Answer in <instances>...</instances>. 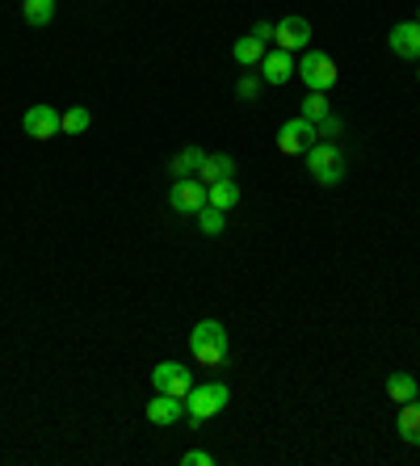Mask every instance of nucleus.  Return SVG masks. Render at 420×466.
<instances>
[{
    "label": "nucleus",
    "mask_w": 420,
    "mask_h": 466,
    "mask_svg": "<svg viewBox=\"0 0 420 466\" xmlns=\"http://www.w3.org/2000/svg\"><path fill=\"white\" fill-rule=\"evenodd\" d=\"M227 349H231V341H227V328L219 324V319H202V324H194V332H189V353H194L197 366H206V370L223 366Z\"/></svg>",
    "instance_id": "nucleus-1"
},
{
    "label": "nucleus",
    "mask_w": 420,
    "mask_h": 466,
    "mask_svg": "<svg viewBox=\"0 0 420 466\" xmlns=\"http://www.w3.org/2000/svg\"><path fill=\"white\" fill-rule=\"evenodd\" d=\"M231 403V391H227V383H194V391L185 395V425L189 428H202L206 420H214L219 411Z\"/></svg>",
    "instance_id": "nucleus-2"
},
{
    "label": "nucleus",
    "mask_w": 420,
    "mask_h": 466,
    "mask_svg": "<svg viewBox=\"0 0 420 466\" xmlns=\"http://www.w3.org/2000/svg\"><path fill=\"white\" fill-rule=\"evenodd\" d=\"M303 160H307V173L315 185H336V181H345V151L336 148V143H328V139H315Z\"/></svg>",
    "instance_id": "nucleus-3"
},
{
    "label": "nucleus",
    "mask_w": 420,
    "mask_h": 466,
    "mask_svg": "<svg viewBox=\"0 0 420 466\" xmlns=\"http://www.w3.org/2000/svg\"><path fill=\"white\" fill-rule=\"evenodd\" d=\"M298 80L307 84V89H320V93H328L336 80H340V72H336V59L323 55V51H303V59H298Z\"/></svg>",
    "instance_id": "nucleus-4"
},
{
    "label": "nucleus",
    "mask_w": 420,
    "mask_h": 466,
    "mask_svg": "<svg viewBox=\"0 0 420 466\" xmlns=\"http://www.w3.org/2000/svg\"><path fill=\"white\" fill-rule=\"evenodd\" d=\"M152 386L155 391H164L172 399H185L194 391V370H185L181 361H160L152 370Z\"/></svg>",
    "instance_id": "nucleus-5"
},
{
    "label": "nucleus",
    "mask_w": 420,
    "mask_h": 466,
    "mask_svg": "<svg viewBox=\"0 0 420 466\" xmlns=\"http://www.w3.org/2000/svg\"><path fill=\"white\" fill-rule=\"evenodd\" d=\"M320 139V131H315V123H307V118H290V123H281L278 131V151L281 156H307V148Z\"/></svg>",
    "instance_id": "nucleus-6"
},
{
    "label": "nucleus",
    "mask_w": 420,
    "mask_h": 466,
    "mask_svg": "<svg viewBox=\"0 0 420 466\" xmlns=\"http://www.w3.org/2000/svg\"><path fill=\"white\" fill-rule=\"evenodd\" d=\"M168 202H172V210H177V215H197V210L210 202V190L197 177H177V181H172Z\"/></svg>",
    "instance_id": "nucleus-7"
},
{
    "label": "nucleus",
    "mask_w": 420,
    "mask_h": 466,
    "mask_svg": "<svg viewBox=\"0 0 420 466\" xmlns=\"http://www.w3.org/2000/svg\"><path fill=\"white\" fill-rule=\"evenodd\" d=\"M21 131H26L29 139H42V143H46V139H55V135H63V126H59V110H55V106H46V101H42V106H29V110L21 114Z\"/></svg>",
    "instance_id": "nucleus-8"
},
{
    "label": "nucleus",
    "mask_w": 420,
    "mask_h": 466,
    "mask_svg": "<svg viewBox=\"0 0 420 466\" xmlns=\"http://www.w3.org/2000/svg\"><path fill=\"white\" fill-rule=\"evenodd\" d=\"M273 42H278L281 51H290V55H294V51H307V47H311V21H307V17H298V13L281 17Z\"/></svg>",
    "instance_id": "nucleus-9"
},
{
    "label": "nucleus",
    "mask_w": 420,
    "mask_h": 466,
    "mask_svg": "<svg viewBox=\"0 0 420 466\" xmlns=\"http://www.w3.org/2000/svg\"><path fill=\"white\" fill-rule=\"evenodd\" d=\"M298 76V59L290 55V51H265V59H261V80L265 84H286V80H294Z\"/></svg>",
    "instance_id": "nucleus-10"
},
{
    "label": "nucleus",
    "mask_w": 420,
    "mask_h": 466,
    "mask_svg": "<svg viewBox=\"0 0 420 466\" xmlns=\"http://www.w3.org/2000/svg\"><path fill=\"white\" fill-rule=\"evenodd\" d=\"M387 47H391L399 59H416L420 64V21H399V26H391V34H387Z\"/></svg>",
    "instance_id": "nucleus-11"
},
{
    "label": "nucleus",
    "mask_w": 420,
    "mask_h": 466,
    "mask_svg": "<svg viewBox=\"0 0 420 466\" xmlns=\"http://www.w3.org/2000/svg\"><path fill=\"white\" fill-rule=\"evenodd\" d=\"M143 416L152 420V425H177V420H185V399H172V395H164V391H155L152 395V403L143 408Z\"/></svg>",
    "instance_id": "nucleus-12"
},
{
    "label": "nucleus",
    "mask_w": 420,
    "mask_h": 466,
    "mask_svg": "<svg viewBox=\"0 0 420 466\" xmlns=\"http://www.w3.org/2000/svg\"><path fill=\"white\" fill-rule=\"evenodd\" d=\"M227 177H236V160H231L227 151L202 156V165H197V181H202V185H214V181H227Z\"/></svg>",
    "instance_id": "nucleus-13"
},
{
    "label": "nucleus",
    "mask_w": 420,
    "mask_h": 466,
    "mask_svg": "<svg viewBox=\"0 0 420 466\" xmlns=\"http://www.w3.org/2000/svg\"><path fill=\"white\" fill-rule=\"evenodd\" d=\"M395 428H399V437H404L407 445H416L420 450V399L399 403V420H395Z\"/></svg>",
    "instance_id": "nucleus-14"
},
{
    "label": "nucleus",
    "mask_w": 420,
    "mask_h": 466,
    "mask_svg": "<svg viewBox=\"0 0 420 466\" xmlns=\"http://www.w3.org/2000/svg\"><path fill=\"white\" fill-rule=\"evenodd\" d=\"M231 55H236L239 68H261V59H265V42L252 38V34H244V38L231 47Z\"/></svg>",
    "instance_id": "nucleus-15"
},
{
    "label": "nucleus",
    "mask_w": 420,
    "mask_h": 466,
    "mask_svg": "<svg viewBox=\"0 0 420 466\" xmlns=\"http://www.w3.org/2000/svg\"><path fill=\"white\" fill-rule=\"evenodd\" d=\"M202 156H206L202 148H181V151H177V156L168 160V173H172V181H177V177H197Z\"/></svg>",
    "instance_id": "nucleus-16"
},
{
    "label": "nucleus",
    "mask_w": 420,
    "mask_h": 466,
    "mask_svg": "<svg viewBox=\"0 0 420 466\" xmlns=\"http://www.w3.org/2000/svg\"><path fill=\"white\" fill-rule=\"evenodd\" d=\"M210 190V206H219V210H231V206H239V181L227 177V181H214V185H206Z\"/></svg>",
    "instance_id": "nucleus-17"
},
{
    "label": "nucleus",
    "mask_w": 420,
    "mask_h": 466,
    "mask_svg": "<svg viewBox=\"0 0 420 466\" xmlns=\"http://www.w3.org/2000/svg\"><path fill=\"white\" fill-rule=\"evenodd\" d=\"M387 395H391L395 403H407V399L420 395V386H416V378H412V374L395 370V374H387Z\"/></svg>",
    "instance_id": "nucleus-18"
},
{
    "label": "nucleus",
    "mask_w": 420,
    "mask_h": 466,
    "mask_svg": "<svg viewBox=\"0 0 420 466\" xmlns=\"http://www.w3.org/2000/svg\"><path fill=\"white\" fill-rule=\"evenodd\" d=\"M328 114H332V101H328V93H320V89H307V97H303V114H298V118L320 123V118H328Z\"/></svg>",
    "instance_id": "nucleus-19"
},
{
    "label": "nucleus",
    "mask_w": 420,
    "mask_h": 466,
    "mask_svg": "<svg viewBox=\"0 0 420 466\" xmlns=\"http://www.w3.org/2000/svg\"><path fill=\"white\" fill-rule=\"evenodd\" d=\"M194 219H197V227H202V235H223L227 232V210H219V206H210V202L197 210Z\"/></svg>",
    "instance_id": "nucleus-20"
},
{
    "label": "nucleus",
    "mask_w": 420,
    "mask_h": 466,
    "mask_svg": "<svg viewBox=\"0 0 420 466\" xmlns=\"http://www.w3.org/2000/svg\"><path fill=\"white\" fill-rule=\"evenodd\" d=\"M21 17L29 26H46L55 17V0H21Z\"/></svg>",
    "instance_id": "nucleus-21"
},
{
    "label": "nucleus",
    "mask_w": 420,
    "mask_h": 466,
    "mask_svg": "<svg viewBox=\"0 0 420 466\" xmlns=\"http://www.w3.org/2000/svg\"><path fill=\"white\" fill-rule=\"evenodd\" d=\"M88 123H93V114L84 110V106H71V110L59 114V126H63V135H84V131H88Z\"/></svg>",
    "instance_id": "nucleus-22"
},
{
    "label": "nucleus",
    "mask_w": 420,
    "mask_h": 466,
    "mask_svg": "<svg viewBox=\"0 0 420 466\" xmlns=\"http://www.w3.org/2000/svg\"><path fill=\"white\" fill-rule=\"evenodd\" d=\"M236 97L239 101H256V97H261V76H239Z\"/></svg>",
    "instance_id": "nucleus-23"
},
{
    "label": "nucleus",
    "mask_w": 420,
    "mask_h": 466,
    "mask_svg": "<svg viewBox=\"0 0 420 466\" xmlns=\"http://www.w3.org/2000/svg\"><path fill=\"white\" fill-rule=\"evenodd\" d=\"M315 131H320V139L336 143V135H340V118H336V114H328V118H320V123H315Z\"/></svg>",
    "instance_id": "nucleus-24"
},
{
    "label": "nucleus",
    "mask_w": 420,
    "mask_h": 466,
    "mask_svg": "<svg viewBox=\"0 0 420 466\" xmlns=\"http://www.w3.org/2000/svg\"><path fill=\"white\" fill-rule=\"evenodd\" d=\"M181 462L185 466H214V458H210V450H185Z\"/></svg>",
    "instance_id": "nucleus-25"
},
{
    "label": "nucleus",
    "mask_w": 420,
    "mask_h": 466,
    "mask_svg": "<svg viewBox=\"0 0 420 466\" xmlns=\"http://www.w3.org/2000/svg\"><path fill=\"white\" fill-rule=\"evenodd\" d=\"M273 34H278L273 21H256V26H252V38H261V42H273Z\"/></svg>",
    "instance_id": "nucleus-26"
},
{
    "label": "nucleus",
    "mask_w": 420,
    "mask_h": 466,
    "mask_svg": "<svg viewBox=\"0 0 420 466\" xmlns=\"http://www.w3.org/2000/svg\"><path fill=\"white\" fill-rule=\"evenodd\" d=\"M416 80H420V68H416Z\"/></svg>",
    "instance_id": "nucleus-27"
},
{
    "label": "nucleus",
    "mask_w": 420,
    "mask_h": 466,
    "mask_svg": "<svg viewBox=\"0 0 420 466\" xmlns=\"http://www.w3.org/2000/svg\"><path fill=\"white\" fill-rule=\"evenodd\" d=\"M416 21H420V13H416Z\"/></svg>",
    "instance_id": "nucleus-28"
}]
</instances>
